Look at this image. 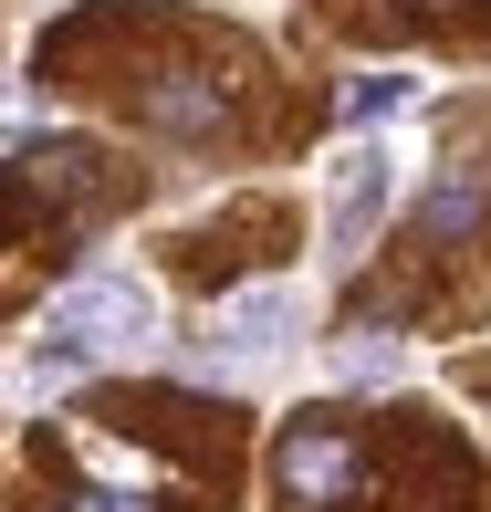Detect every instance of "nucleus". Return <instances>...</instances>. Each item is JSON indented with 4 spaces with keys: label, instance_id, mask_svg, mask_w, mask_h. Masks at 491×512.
<instances>
[{
    "label": "nucleus",
    "instance_id": "f257e3e1",
    "mask_svg": "<svg viewBox=\"0 0 491 512\" xmlns=\"http://www.w3.org/2000/svg\"><path fill=\"white\" fill-rule=\"evenodd\" d=\"M157 324V293L147 283H126V272H95V283H74L53 304V356H42V377H63V366H84V356H115V345H136Z\"/></svg>",
    "mask_w": 491,
    "mask_h": 512
},
{
    "label": "nucleus",
    "instance_id": "f03ea898",
    "mask_svg": "<svg viewBox=\"0 0 491 512\" xmlns=\"http://www.w3.org/2000/svg\"><path fill=\"white\" fill-rule=\"evenodd\" d=\"M272 481H283V502L303 512H345L366 492V450L345 418H303V429H283V450H272Z\"/></svg>",
    "mask_w": 491,
    "mask_h": 512
},
{
    "label": "nucleus",
    "instance_id": "7ed1b4c3",
    "mask_svg": "<svg viewBox=\"0 0 491 512\" xmlns=\"http://www.w3.org/2000/svg\"><path fill=\"white\" fill-rule=\"evenodd\" d=\"M387 199H397V157H387V147H356V157L335 168V199H324V241H335V262H356V251L377 241Z\"/></svg>",
    "mask_w": 491,
    "mask_h": 512
},
{
    "label": "nucleus",
    "instance_id": "20e7f679",
    "mask_svg": "<svg viewBox=\"0 0 491 512\" xmlns=\"http://www.w3.org/2000/svg\"><path fill=\"white\" fill-rule=\"evenodd\" d=\"M283 335H293V293H283V283H262V293H241V304H220V345H230V356H272Z\"/></svg>",
    "mask_w": 491,
    "mask_h": 512
},
{
    "label": "nucleus",
    "instance_id": "39448f33",
    "mask_svg": "<svg viewBox=\"0 0 491 512\" xmlns=\"http://www.w3.org/2000/svg\"><path fill=\"white\" fill-rule=\"evenodd\" d=\"M147 115H157V126H168V136H220V84H209V74H168V84H157V95H147Z\"/></svg>",
    "mask_w": 491,
    "mask_h": 512
},
{
    "label": "nucleus",
    "instance_id": "423d86ee",
    "mask_svg": "<svg viewBox=\"0 0 491 512\" xmlns=\"http://www.w3.org/2000/svg\"><path fill=\"white\" fill-rule=\"evenodd\" d=\"M471 220H481V178H471V168H450V178L429 189V230H439V241H460Z\"/></svg>",
    "mask_w": 491,
    "mask_h": 512
},
{
    "label": "nucleus",
    "instance_id": "0eeeda50",
    "mask_svg": "<svg viewBox=\"0 0 491 512\" xmlns=\"http://www.w3.org/2000/svg\"><path fill=\"white\" fill-rule=\"evenodd\" d=\"M397 105H408V84H397V74H366V84H345V115H356V126H366V115H397Z\"/></svg>",
    "mask_w": 491,
    "mask_h": 512
},
{
    "label": "nucleus",
    "instance_id": "6e6552de",
    "mask_svg": "<svg viewBox=\"0 0 491 512\" xmlns=\"http://www.w3.org/2000/svg\"><path fill=\"white\" fill-rule=\"evenodd\" d=\"M74 512H147V502H126V492H84Z\"/></svg>",
    "mask_w": 491,
    "mask_h": 512
}]
</instances>
